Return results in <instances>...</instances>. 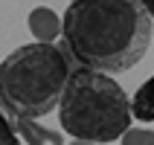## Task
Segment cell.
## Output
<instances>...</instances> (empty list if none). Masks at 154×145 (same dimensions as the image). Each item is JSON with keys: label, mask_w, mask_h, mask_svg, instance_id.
<instances>
[{"label": "cell", "mask_w": 154, "mask_h": 145, "mask_svg": "<svg viewBox=\"0 0 154 145\" xmlns=\"http://www.w3.org/2000/svg\"><path fill=\"white\" fill-rule=\"evenodd\" d=\"M148 41L151 15L143 0H76L64 12V47L82 67L128 73Z\"/></svg>", "instance_id": "cell-1"}, {"label": "cell", "mask_w": 154, "mask_h": 145, "mask_svg": "<svg viewBox=\"0 0 154 145\" xmlns=\"http://www.w3.org/2000/svg\"><path fill=\"white\" fill-rule=\"evenodd\" d=\"M70 78L67 55L52 41H35L9 52L0 64V99L3 113L12 116H47L61 102Z\"/></svg>", "instance_id": "cell-2"}, {"label": "cell", "mask_w": 154, "mask_h": 145, "mask_svg": "<svg viewBox=\"0 0 154 145\" xmlns=\"http://www.w3.org/2000/svg\"><path fill=\"white\" fill-rule=\"evenodd\" d=\"M131 99L125 96L111 73L90 67H79L70 73L64 93H61V128L70 137L93 139V142H113L131 128Z\"/></svg>", "instance_id": "cell-3"}, {"label": "cell", "mask_w": 154, "mask_h": 145, "mask_svg": "<svg viewBox=\"0 0 154 145\" xmlns=\"http://www.w3.org/2000/svg\"><path fill=\"white\" fill-rule=\"evenodd\" d=\"M6 119L12 122L15 131L26 139V145H64L61 134H55V131H50V128H41V125H35L32 116H12V113H6Z\"/></svg>", "instance_id": "cell-4"}, {"label": "cell", "mask_w": 154, "mask_h": 145, "mask_svg": "<svg viewBox=\"0 0 154 145\" xmlns=\"http://www.w3.org/2000/svg\"><path fill=\"white\" fill-rule=\"evenodd\" d=\"M29 32L35 35V41H55L58 32H64V20L47 6H38L29 12Z\"/></svg>", "instance_id": "cell-5"}, {"label": "cell", "mask_w": 154, "mask_h": 145, "mask_svg": "<svg viewBox=\"0 0 154 145\" xmlns=\"http://www.w3.org/2000/svg\"><path fill=\"white\" fill-rule=\"evenodd\" d=\"M131 110L140 122H154V76L140 87L131 99Z\"/></svg>", "instance_id": "cell-6"}, {"label": "cell", "mask_w": 154, "mask_h": 145, "mask_svg": "<svg viewBox=\"0 0 154 145\" xmlns=\"http://www.w3.org/2000/svg\"><path fill=\"white\" fill-rule=\"evenodd\" d=\"M122 145H154V131L128 128L125 134H122Z\"/></svg>", "instance_id": "cell-7"}, {"label": "cell", "mask_w": 154, "mask_h": 145, "mask_svg": "<svg viewBox=\"0 0 154 145\" xmlns=\"http://www.w3.org/2000/svg\"><path fill=\"white\" fill-rule=\"evenodd\" d=\"M12 128H15V125L6 119V128H3V145H17V139H15V134H12Z\"/></svg>", "instance_id": "cell-8"}, {"label": "cell", "mask_w": 154, "mask_h": 145, "mask_svg": "<svg viewBox=\"0 0 154 145\" xmlns=\"http://www.w3.org/2000/svg\"><path fill=\"white\" fill-rule=\"evenodd\" d=\"M70 145H96V142H93V139H79V137H73V142H70Z\"/></svg>", "instance_id": "cell-9"}, {"label": "cell", "mask_w": 154, "mask_h": 145, "mask_svg": "<svg viewBox=\"0 0 154 145\" xmlns=\"http://www.w3.org/2000/svg\"><path fill=\"white\" fill-rule=\"evenodd\" d=\"M143 6H146V9H148V15L154 17V0H143Z\"/></svg>", "instance_id": "cell-10"}, {"label": "cell", "mask_w": 154, "mask_h": 145, "mask_svg": "<svg viewBox=\"0 0 154 145\" xmlns=\"http://www.w3.org/2000/svg\"><path fill=\"white\" fill-rule=\"evenodd\" d=\"M70 3H76V0H70Z\"/></svg>", "instance_id": "cell-11"}]
</instances>
